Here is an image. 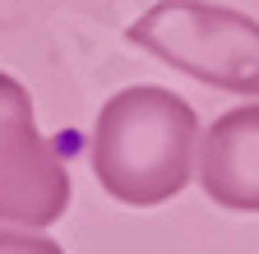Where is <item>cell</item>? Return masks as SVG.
Listing matches in <instances>:
<instances>
[{
    "label": "cell",
    "instance_id": "4",
    "mask_svg": "<svg viewBox=\"0 0 259 254\" xmlns=\"http://www.w3.org/2000/svg\"><path fill=\"white\" fill-rule=\"evenodd\" d=\"M199 185L218 208L259 213V102L222 111L204 130Z\"/></svg>",
    "mask_w": 259,
    "mask_h": 254
},
{
    "label": "cell",
    "instance_id": "3",
    "mask_svg": "<svg viewBox=\"0 0 259 254\" xmlns=\"http://www.w3.org/2000/svg\"><path fill=\"white\" fill-rule=\"evenodd\" d=\"M70 167L32 120L28 88L0 70V227L47 231L70 208Z\"/></svg>",
    "mask_w": 259,
    "mask_h": 254
},
{
    "label": "cell",
    "instance_id": "1",
    "mask_svg": "<svg viewBox=\"0 0 259 254\" xmlns=\"http://www.w3.org/2000/svg\"><path fill=\"white\" fill-rule=\"evenodd\" d=\"M199 139V116L171 88H120L93 125V176L116 204L157 208L190 185Z\"/></svg>",
    "mask_w": 259,
    "mask_h": 254
},
{
    "label": "cell",
    "instance_id": "5",
    "mask_svg": "<svg viewBox=\"0 0 259 254\" xmlns=\"http://www.w3.org/2000/svg\"><path fill=\"white\" fill-rule=\"evenodd\" d=\"M0 254H65L51 236L28 227H0Z\"/></svg>",
    "mask_w": 259,
    "mask_h": 254
},
{
    "label": "cell",
    "instance_id": "2",
    "mask_svg": "<svg viewBox=\"0 0 259 254\" xmlns=\"http://www.w3.org/2000/svg\"><path fill=\"white\" fill-rule=\"evenodd\" d=\"M139 51L222 92L259 97V19L208 0H157L125 28Z\"/></svg>",
    "mask_w": 259,
    "mask_h": 254
}]
</instances>
